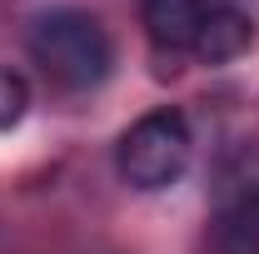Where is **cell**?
Instances as JSON below:
<instances>
[{"label":"cell","instance_id":"1","mask_svg":"<svg viewBox=\"0 0 259 254\" xmlns=\"http://www.w3.org/2000/svg\"><path fill=\"white\" fill-rule=\"evenodd\" d=\"M25 45H30V60L65 90H95L115 65V45H110L105 25L70 5L35 15Z\"/></svg>","mask_w":259,"mask_h":254},{"label":"cell","instance_id":"5","mask_svg":"<svg viewBox=\"0 0 259 254\" xmlns=\"http://www.w3.org/2000/svg\"><path fill=\"white\" fill-rule=\"evenodd\" d=\"M214 249L220 254H259V190L234 194L214 220Z\"/></svg>","mask_w":259,"mask_h":254},{"label":"cell","instance_id":"4","mask_svg":"<svg viewBox=\"0 0 259 254\" xmlns=\"http://www.w3.org/2000/svg\"><path fill=\"white\" fill-rule=\"evenodd\" d=\"M249 45H254V20H249L244 10L220 5V10L204 15V30L194 40V55L204 65H229V60H239Z\"/></svg>","mask_w":259,"mask_h":254},{"label":"cell","instance_id":"6","mask_svg":"<svg viewBox=\"0 0 259 254\" xmlns=\"http://www.w3.org/2000/svg\"><path fill=\"white\" fill-rule=\"evenodd\" d=\"M30 110V85L15 75V70H0V130L20 125Z\"/></svg>","mask_w":259,"mask_h":254},{"label":"cell","instance_id":"2","mask_svg":"<svg viewBox=\"0 0 259 254\" xmlns=\"http://www.w3.org/2000/svg\"><path fill=\"white\" fill-rule=\"evenodd\" d=\"M190 164V120L180 110H150L120 135L115 170L130 190H169Z\"/></svg>","mask_w":259,"mask_h":254},{"label":"cell","instance_id":"3","mask_svg":"<svg viewBox=\"0 0 259 254\" xmlns=\"http://www.w3.org/2000/svg\"><path fill=\"white\" fill-rule=\"evenodd\" d=\"M204 15H209L204 0H145L140 5V25L160 50H194Z\"/></svg>","mask_w":259,"mask_h":254}]
</instances>
